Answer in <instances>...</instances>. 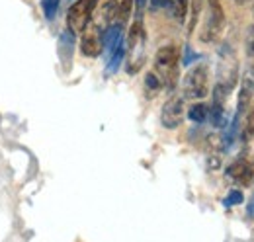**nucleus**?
Segmentation results:
<instances>
[{
    "mask_svg": "<svg viewBox=\"0 0 254 242\" xmlns=\"http://www.w3.org/2000/svg\"><path fill=\"white\" fill-rule=\"evenodd\" d=\"M178 62L180 51L176 45H164L155 55V74L170 92L178 86Z\"/></svg>",
    "mask_w": 254,
    "mask_h": 242,
    "instance_id": "f257e3e1",
    "label": "nucleus"
},
{
    "mask_svg": "<svg viewBox=\"0 0 254 242\" xmlns=\"http://www.w3.org/2000/svg\"><path fill=\"white\" fill-rule=\"evenodd\" d=\"M127 72L135 74L145 62V28L143 20H135L127 35Z\"/></svg>",
    "mask_w": 254,
    "mask_h": 242,
    "instance_id": "f03ea898",
    "label": "nucleus"
},
{
    "mask_svg": "<svg viewBox=\"0 0 254 242\" xmlns=\"http://www.w3.org/2000/svg\"><path fill=\"white\" fill-rule=\"evenodd\" d=\"M223 30H225V12H223L221 2L219 0H207L199 39L203 43H215L221 37Z\"/></svg>",
    "mask_w": 254,
    "mask_h": 242,
    "instance_id": "7ed1b4c3",
    "label": "nucleus"
},
{
    "mask_svg": "<svg viewBox=\"0 0 254 242\" xmlns=\"http://www.w3.org/2000/svg\"><path fill=\"white\" fill-rule=\"evenodd\" d=\"M209 92V74L205 64H195L184 76L182 82V98L184 100H201Z\"/></svg>",
    "mask_w": 254,
    "mask_h": 242,
    "instance_id": "20e7f679",
    "label": "nucleus"
},
{
    "mask_svg": "<svg viewBox=\"0 0 254 242\" xmlns=\"http://www.w3.org/2000/svg\"><path fill=\"white\" fill-rule=\"evenodd\" d=\"M96 2L98 0H76L66 14V24H68V31L72 33H82L88 28L90 18L94 14Z\"/></svg>",
    "mask_w": 254,
    "mask_h": 242,
    "instance_id": "39448f33",
    "label": "nucleus"
},
{
    "mask_svg": "<svg viewBox=\"0 0 254 242\" xmlns=\"http://www.w3.org/2000/svg\"><path fill=\"white\" fill-rule=\"evenodd\" d=\"M217 86H221L225 90L233 92L235 84H237V59L235 53L231 51V47L223 45L221 57H219V66H217Z\"/></svg>",
    "mask_w": 254,
    "mask_h": 242,
    "instance_id": "423d86ee",
    "label": "nucleus"
},
{
    "mask_svg": "<svg viewBox=\"0 0 254 242\" xmlns=\"http://www.w3.org/2000/svg\"><path fill=\"white\" fill-rule=\"evenodd\" d=\"M227 180L239 185H249L254 178V158L251 154H241L229 168H227Z\"/></svg>",
    "mask_w": 254,
    "mask_h": 242,
    "instance_id": "0eeeda50",
    "label": "nucleus"
},
{
    "mask_svg": "<svg viewBox=\"0 0 254 242\" xmlns=\"http://www.w3.org/2000/svg\"><path fill=\"white\" fill-rule=\"evenodd\" d=\"M184 120V98L182 96H172L166 100L160 112V123L166 129H176Z\"/></svg>",
    "mask_w": 254,
    "mask_h": 242,
    "instance_id": "6e6552de",
    "label": "nucleus"
},
{
    "mask_svg": "<svg viewBox=\"0 0 254 242\" xmlns=\"http://www.w3.org/2000/svg\"><path fill=\"white\" fill-rule=\"evenodd\" d=\"M254 98V72L247 70V74L241 80V88H239V100H237V118H243L249 112V106Z\"/></svg>",
    "mask_w": 254,
    "mask_h": 242,
    "instance_id": "1a4fd4ad",
    "label": "nucleus"
},
{
    "mask_svg": "<svg viewBox=\"0 0 254 242\" xmlns=\"http://www.w3.org/2000/svg\"><path fill=\"white\" fill-rule=\"evenodd\" d=\"M102 31L98 26H94L92 30H86L82 31V39H80V51L84 57H98L102 53Z\"/></svg>",
    "mask_w": 254,
    "mask_h": 242,
    "instance_id": "9d476101",
    "label": "nucleus"
},
{
    "mask_svg": "<svg viewBox=\"0 0 254 242\" xmlns=\"http://www.w3.org/2000/svg\"><path fill=\"white\" fill-rule=\"evenodd\" d=\"M188 4H190V0H166L168 12L172 14V18L178 24H184L186 14H188Z\"/></svg>",
    "mask_w": 254,
    "mask_h": 242,
    "instance_id": "9b49d317",
    "label": "nucleus"
},
{
    "mask_svg": "<svg viewBox=\"0 0 254 242\" xmlns=\"http://www.w3.org/2000/svg\"><path fill=\"white\" fill-rule=\"evenodd\" d=\"M72 31H63L61 39H59V53H61V60L64 66L70 64V57H72Z\"/></svg>",
    "mask_w": 254,
    "mask_h": 242,
    "instance_id": "f8f14e48",
    "label": "nucleus"
},
{
    "mask_svg": "<svg viewBox=\"0 0 254 242\" xmlns=\"http://www.w3.org/2000/svg\"><path fill=\"white\" fill-rule=\"evenodd\" d=\"M124 57H126V41L124 43H120L118 45V49L108 57V64H106V70H108V74H114V72H118V68H120V64L124 62Z\"/></svg>",
    "mask_w": 254,
    "mask_h": 242,
    "instance_id": "ddd939ff",
    "label": "nucleus"
},
{
    "mask_svg": "<svg viewBox=\"0 0 254 242\" xmlns=\"http://www.w3.org/2000/svg\"><path fill=\"white\" fill-rule=\"evenodd\" d=\"M118 10H120L118 0H108V2L104 4L102 20H104V26H106V28H110V26L116 24V20H118Z\"/></svg>",
    "mask_w": 254,
    "mask_h": 242,
    "instance_id": "4468645a",
    "label": "nucleus"
},
{
    "mask_svg": "<svg viewBox=\"0 0 254 242\" xmlns=\"http://www.w3.org/2000/svg\"><path fill=\"white\" fill-rule=\"evenodd\" d=\"M188 118L195 123H205L209 120V106L205 104H193L190 110H188Z\"/></svg>",
    "mask_w": 254,
    "mask_h": 242,
    "instance_id": "2eb2a0df",
    "label": "nucleus"
},
{
    "mask_svg": "<svg viewBox=\"0 0 254 242\" xmlns=\"http://www.w3.org/2000/svg\"><path fill=\"white\" fill-rule=\"evenodd\" d=\"M131 12H133V0H122V2H120V10H118L116 26H120V28L124 30L127 26V22H129Z\"/></svg>",
    "mask_w": 254,
    "mask_h": 242,
    "instance_id": "dca6fc26",
    "label": "nucleus"
},
{
    "mask_svg": "<svg viewBox=\"0 0 254 242\" xmlns=\"http://www.w3.org/2000/svg\"><path fill=\"white\" fill-rule=\"evenodd\" d=\"M245 45H247V59H249V70L254 72V24L247 28V37H245Z\"/></svg>",
    "mask_w": 254,
    "mask_h": 242,
    "instance_id": "f3484780",
    "label": "nucleus"
},
{
    "mask_svg": "<svg viewBox=\"0 0 254 242\" xmlns=\"http://www.w3.org/2000/svg\"><path fill=\"white\" fill-rule=\"evenodd\" d=\"M162 88V82L159 80V76L155 74V72H149L147 76H145V90H147V96H157Z\"/></svg>",
    "mask_w": 254,
    "mask_h": 242,
    "instance_id": "a211bd4d",
    "label": "nucleus"
},
{
    "mask_svg": "<svg viewBox=\"0 0 254 242\" xmlns=\"http://www.w3.org/2000/svg\"><path fill=\"white\" fill-rule=\"evenodd\" d=\"M201 6H203V0H190V10H191V16H190V26H188V31H193L197 20H199V14H201Z\"/></svg>",
    "mask_w": 254,
    "mask_h": 242,
    "instance_id": "6ab92c4d",
    "label": "nucleus"
},
{
    "mask_svg": "<svg viewBox=\"0 0 254 242\" xmlns=\"http://www.w3.org/2000/svg\"><path fill=\"white\" fill-rule=\"evenodd\" d=\"M243 137H245V141H251V139L254 137V104H253V108L247 112L245 129H243Z\"/></svg>",
    "mask_w": 254,
    "mask_h": 242,
    "instance_id": "aec40b11",
    "label": "nucleus"
},
{
    "mask_svg": "<svg viewBox=\"0 0 254 242\" xmlns=\"http://www.w3.org/2000/svg\"><path fill=\"white\" fill-rule=\"evenodd\" d=\"M59 2L61 0H41V8H43V14L47 20H53L55 14H57V8H59Z\"/></svg>",
    "mask_w": 254,
    "mask_h": 242,
    "instance_id": "412c9836",
    "label": "nucleus"
},
{
    "mask_svg": "<svg viewBox=\"0 0 254 242\" xmlns=\"http://www.w3.org/2000/svg\"><path fill=\"white\" fill-rule=\"evenodd\" d=\"M245 201L243 197V191L241 189H231L229 195L225 197V207H231V205H241Z\"/></svg>",
    "mask_w": 254,
    "mask_h": 242,
    "instance_id": "4be33fe9",
    "label": "nucleus"
},
{
    "mask_svg": "<svg viewBox=\"0 0 254 242\" xmlns=\"http://www.w3.org/2000/svg\"><path fill=\"white\" fill-rule=\"evenodd\" d=\"M147 2H149V0H135V20H143Z\"/></svg>",
    "mask_w": 254,
    "mask_h": 242,
    "instance_id": "5701e85b",
    "label": "nucleus"
},
{
    "mask_svg": "<svg viewBox=\"0 0 254 242\" xmlns=\"http://www.w3.org/2000/svg\"><path fill=\"white\" fill-rule=\"evenodd\" d=\"M247 215H249L251 219H254V195H253V199L249 201V207H247Z\"/></svg>",
    "mask_w": 254,
    "mask_h": 242,
    "instance_id": "b1692460",
    "label": "nucleus"
},
{
    "mask_svg": "<svg viewBox=\"0 0 254 242\" xmlns=\"http://www.w3.org/2000/svg\"><path fill=\"white\" fill-rule=\"evenodd\" d=\"M166 4V0H151V8L153 10H159L160 6H164Z\"/></svg>",
    "mask_w": 254,
    "mask_h": 242,
    "instance_id": "393cba45",
    "label": "nucleus"
},
{
    "mask_svg": "<svg viewBox=\"0 0 254 242\" xmlns=\"http://www.w3.org/2000/svg\"><path fill=\"white\" fill-rule=\"evenodd\" d=\"M235 2H237V4H243V2H247V0H235Z\"/></svg>",
    "mask_w": 254,
    "mask_h": 242,
    "instance_id": "a878e982",
    "label": "nucleus"
}]
</instances>
